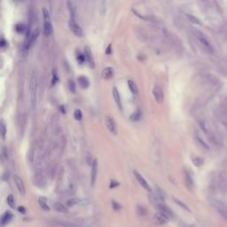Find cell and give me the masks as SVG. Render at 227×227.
Returning <instances> with one entry per match:
<instances>
[{
    "instance_id": "cell-1",
    "label": "cell",
    "mask_w": 227,
    "mask_h": 227,
    "mask_svg": "<svg viewBox=\"0 0 227 227\" xmlns=\"http://www.w3.org/2000/svg\"><path fill=\"white\" fill-rule=\"evenodd\" d=\"M29 104L31 110H35L37 101V78L35 73H33L29 79Z\"/></svg>"
},
{
    "instance_id": "cell-2",
    "label": "cell",
    "mask_w": 227,
    "mask_h": 227,
    "mask_svg": "<svg viewBox=\"0 0 227 227\" xmlns=\"http://www.w3.org/2000/svg\"><path fill=\"white\" fill-rule=\"evenodd\" d=\"M195 36L198 40L199 44L201 45V46L208 53H213L215 51L214 47H213L212 44L208 41V39L200 31H196L195 32Z\"/></svg>"
},
{
    "instance_id": "cell-3",
    "label": "cell",
    "mask_w": 227,
    "mask_h": 227,
    "mask_svg": "<svg viewBox=\"0 0 227 227\" xmlns=\"http://www.w3.org/2000/svg\"><path fill=\"white\" fill-rule=\"evenodd\" d=\"M199 124H200V127H201L202 130L203 131L204 133V135L207 137V139L212 142V143H217V139H216V136L214 134V132L212 131L210 126L208 125V123H207L206 120L204 119H202V120H200V122H199Z\"/></svg>"
},
{
    "instance_id": "cell-4",
    "label": "cell",
    "mask_w": 227,
    "mask_h": 227,
    "mask_svg": "<svg viewBox=\"0 0 227 227\" xmlns=\"http://www.w3.org/2000/svg\"><path fill=\"white\" fill-rule=\"evenodd\" d=\"M43 16H44V34L45 36H50L52 34L53 29L50 20V14L45 8L43 9Z\"/></svg>"
},
{
    "instance_id": "cell-5",
    "label": "cell",
    "mask_w": 227,
    "mask_h": 227,
    "mask_svg": "<svg viewBox=\"0 0 227 227\" xmlns=\"http://www.w3.org/2000/svg\"><path fill=\"white\" fill-rule=\"evenodd\" d=\"M153 219H154V222L155 224H157V225H164V224H166L169 222V217L168 215H166L165 213H163L162 211H159V212L155 213Z\"/></svg>"
},
{
    "instance_id": "cell-6",
    "label": "cell",
    "mask_w": 227,
    "mask_h": 227,
    "mask_svg": "<svg viewBox=\"0 0 227 227\" xmlns=\"http://www.w3.org/2000/svg\"><path fill=\"white\" fill-rule=\"evenodd\" d=\"M105 121H106V125L109 130V131L112 134L116 135L117 134V126H116V123H115V120L114 119V117L111 115H106Z\"/></svg>"
},
{
    "instance_id": "cell-7",
    "label": "cell",
    "mask_w": 227,
    "mask_h": 227,
    "mask_svg": "<svg viewBox=\"0 0 227 227\" xmlns=\"http://www.w3.org/2000/svg\"><path fill=\"white\" fill-rule=\"evenodd\" d=\"M69 28L71 29V31L73 32V34L76 36H83V29L80 27L77 22L75 21V18H71L69 20Z\"/></svg>"
},
{
    "instance_id": "cell-8",
    "label": "cell",
    "mask_w": 227,
    "mask_h": 227,
    "mask_svg": "<svg viewBox=\"0 0 227 227\" xmlns=\"http://www.w3.org/2000/svg\"><path fill=\"white\" fill-rule=\"evenodd\" d=\"M153 95L154 99L157 103L162 104L164 100V93L163 91V89L159 85H155L153 89Z\"/></svg>"
},
{
    "instance_id": "cell-9",
    "label": "cell",
    "mask_w": 227,
    "mask_h": 227,
    "mask_svg": "<svg viewBox=\"0 0 227 227\" xmlns=\"http://www.w3.org/2000/svg\"><path fill=\"white\" fill-rule=\"evenodd\" d=\"M214 206H215V208L217 210V212L219 214L225 219L227 220V206L222 202H218L217 201L215 203H214Z\"/></svg>"
},
{
    "instance_id": "cell-10",
    "label": "cell",
    "mask_w": 227,
    "mask_h": 227,
    "mask_svg": "<svg viewBox=\"0 0 227 227\" xmlns=\"http://www.w3.org/2000/svg\"><path fill=\"white\" fill-rule=\"evenodd\" d=\"M98 174V160L94 159L91 163V184L94 185Z\"/></svg>"
},
{
    "instance_id": "cell-11",
    "label": "cell",
    "mask_w": 227,
    "mask_h": 227,
    "mask_svg": "<svg viewBox=\"0 0 227 227\" xmlns=\"http://www.w3.org/2000/svg\"><path fill=\"white\" fill-rule=\"evenodd\" d=\"M13 181H14L15 184H16V187L19 191V193H21V195H25V193H26V190H25V185H24V183L22 181V179L17 176V175H14L13 176Z\"/></svg>"
},
{
    "instance_id": "cell-12",
    "label": "cell",
    "mask_w": 227,
    "mask_h": 227,
    "mask_svg": "<svg viewBox=\"0 0 227 227\" xmlns=\"http://www.w3.org/2000/svg\"><path fill=\"white\" fill-rule=\"evenodd\" d=\"M134 176H135V178H137V180H138V182L139 183V184L142 186L143 188H145L146 191H151V187H150V185L148 184V183L145 181V179L139 174V172H137V171H134Z\"/></svg>"
},
{
    "instance_id": "cell-13",
    "label": "cell",
    "mask_w": 227,
    "mask_h": 227,
    "mask_svg": "<svg viewBox=\"0 0 227 227\" xmlns=\"http://www.w3.org/2000/svg\"><path fill=\"white\" fill-rule=\"evenodd\" d=\"M88 203V201L85 199H81V198H73L67 202V205L69 207H73L75 205H85Z\"/></svg>"
},
{
    "instance_id": "cell-14",
    "label": "cell",
    "mask_w": 227,
    "mask_h": 227,
    "mask_svg": "<svg viewBox=\"0 0 227 227\" xmlns=\"http://www.w3.org/2000/svg\"><path fill=\"white\" fill-rule=\"evenodd\" d=\"M84 56H85V60L87 61L90 68H94V60H93L92 53L89 47H85L84 49Z\"/></svg>"
},
{
    "instance_id": "cell-15",
    "label": "cell",
    "mask_w": 227,
    "mask_h": 227,
    "mask_svg": "<svg viewBox=\"0 0 227 227\" xmlns=\"http://www.w3.org/2000/svg\"><path fill=\"white\" fill-rule=\"evenodd\" d=\"M195 139H196V141L198 142V144L201 145L202 148H204V149H206V150H209V145H208V144L207 143L206 139H205L201 134H200V133H196V134H195Z\"/></svg>"
},
{
    "instance_id": "cell-16",
    "label": "cell",
    "mask_w": 227,
    "mask_h": 227,
    "mask_svg": "<svg viewBox=\"0 0 227 227\" xmlns=\"http://www.w3.org/2000/svg\"><path fill=\"white\" fill-rule=\"evenodd\" d=\"M68 7H69V13H70V17L75 18V13H76L75 0H68Z\"/></svg>"
},
{
    "instance_id": "cell-17",
    "label": "cell",
    "mask_w": 227,
    "mask_h": 227,
    "mask_svg": "<svg viewBox=\"0 0 227 227\" xmlns=\"http://www.w3.org/2000/svg\"><path fill=\"white\" fill-rule=\"evenodd\" d=\"M57 224L61 227H90L87 224H76V223H71V222H58Z\"/></svg>"
},
{
    "instance_id": "cell-18",
    "label": "cell",
    "mask_w": 227,
    "mask_h": 227,
    "mask_svg": "<svg viewBox=\"0 0 227 227\" xmlns=\"http://www.w3.org/2000/svg\"><path fill=\"white\" fill-rule=\"evenodd\" d=\"M12 214L10 212V211H5L4 214L2 215L1 217V225L2 226H5V224H9L10 221L12 220Z\"/></svg>"
},
{
    "instance_id": "cell-19",
    "label": "cell",
    "mask_w": 227,
    "mask_h": 227,
    "mask_svg": "<svg viewBox=\"0 0 227 227\" xmlns=\"http://www.w3.org/2000/svg\"><path fill=\"white\" fill-rule=\"evenodd\" d=\"M112 92H113V97H114V99L116 103V105L118 106V108L120 109H122V102H121V97H120V94H119V91L117 90L116 87H114L113 90H112Z\"/></svg>"
},
{
    "instance_id": "cell-20",
    "label": "cell",
    "mask_w": 227,
    "mask_h": 227,
    "mask_svg": "<svg viewBox=\"0 0 227 227\" xmlns=\"http://www.w3.org/2000/svg\"><path fill=\"white\" fill-rule=\"evenodd\" d=\"M114 76V69L111 67H108L103 69L102 71V77L104 79H111Z\"/></svg>"
},
{
    "instance_id": "cell-21",
    "label": "cell",
    "mask_w": 227,
    "mask_h": 227,
    "mask_svg": "<svg viewBox=\"0 0 227 227\" xmlns=\"http://www.w3.org/2000/svg\"><path fill=\"white\" fill-rule=\"evenodd\" d=\"M77 81H78V84H80V86H81L83 89H87L90 85V81L86 76H84V75L79 76Z\"/></svg>"
},
{
    "instance_id": "cell-22",
    "label": "cell",
    "mask_w": 227,
    "mask_h": 227,
    "mask_svg": "<svg viewBox=\"0 0 227 227\" xmlns=\"http://www.w3.org/2000/svg\"><path fill=\"white\" fill-rule=\"evenodd\" d=\"M156 206H157V208L160 209V211H162V212L165 213V214L168 215L169 217H172V216H173L172 211H171V210H170V209H169L166 205H164L163 202V203H159V204H157Z\"/></svg>"
},
{
    "instance_id": "cell-23",
    "label": "cell",
    "mask_w": 227,
    "mask_h": 227,
    "mask_svg": "<svg viewBox=\"0 0 227 227\" xmlns=\"http://www.w3.org/2000/svg\"><path fill=\"white\" fill-rule=\"evenodd\" d=\"M38 202H39L40 207H41L44 210H45V211H49V210H50V207H49L48 204H47V200H46V198H45V197H40L39 200H38Z\"/></svg>"
},
{
    "instance_id": "cell-24",
    "label": "cell",
    "mask_w": 227,
    "mask_h": 227,
    "mask_svg": "<svg viewBox=\"0 0 227 227\" xmlns=\"http://www.w3.org/2000/svg\"><path fill=\"white\" fill-rule=\"evenodd\" d=\"M53 208H54V209L58 212H60V213H66V212H68V208H67L63 204L60 203V202H56L53 204Z\"/></svg>"
},
{
    "instance_id": "cell-25",
    "label": "cell",
    "mask_w": 227,
    "mask_h": 227,
    "mask_svg": "<svg viewBox=\"0 0 227 227\" xmlns=\"http://www.w3.org/2000/svg\"><path fill=\"white\" fill-rule=\"evenodd\" d=\"M128 86L130 90V91L133 93V94H138V92H139V90H138V87L136 85V84L131 81V80H129L128 81Z\"/></svg>"
},
{
    "instance_id": "cell-26",
    "label": "cell",
    "mask_w": 227,
    "mask_h": 227,
    "mask_svg": "<svg viewBox=\"0 0 227 227\" xmlns=\"http://www.w3.org/2000/svg\"><path fill=\"white\" fill-rule=\"evenodd\" d=\"M0 130H1L2 139H5V135H6V132H7V130H6V126H5V123L3 119H1V121H0Z\"/></svg>"
},
{
    "instance_id": "cell-27",
    "label": "cell",
    "mask_w": 227,
    "mask_h": 227,
    "mask_svg": "<svg viewBox=\"0 0 227 227\" xmlns=\"http://www.w3.org/2000/svg\"><path fill=\"white\" fill-rule=\"evenodd\" d=\"M1 157L3 161H7L9 159V153H8V149L5 147V146H3L2 150H1Z\"/></svg>"
},
{
    "instance_id": "cell-28",
    "label": "cell",
    "mask_w": 227,
    "mask_h": 227,
    "mask_svg": "<svg viewBox=\"0 0 227 227\" xmlns=\"http://www.w3.org/2000/svg\"><path fill=\"white\" fill-rule=\"evenodd\" d=\"M6 202H7V204L9 205L10 208H14V207H15V201H14V198H13L12 194H9V196L7 197Z\"/></svg>"
},
{
    "instance_id": "cell-29",
    "label": "cell",
    "mask_w": 227,
    "mask_h": 227,
    "mask_svg": "<svg viewBox=\"0 0 227 227\" xmlns=\"http://www.w3.org/2000/svg\"><path fill=\"white\" fill-rule=\"evenodd\" d=\"M186 17L187 19L192 22V23H194V24H197V25H202V21H200L198 18L194 17L193 15H191V14H186Z\"/></svg>"
},
{
    "instance_id": "cell-30",
    "label": "cell",
    "mask_w": 227,
    "mask_h": 227,
    "mask_svg": "<svg viewBox=\"0 0 227 227\" xmlns=\"http://www.w3.org/2000/svg\"><path fill=\"white\" fill-rule=\"evenodd\" d=\"M74 117L76 121H81L82 118H83V114H82V111L80 109H75V112H74Z\"/></svg>"
},
{
    "instance_id": "cell-31",
    "label": "cell",
    "mask_w": 227,
    "mask_h": 227,
    "mask_svg": "<svg viewBox=\"0 0 227 227\" xmlns=\"http://www.w3.org/2000/svg\"><path fill=\"white\" fill-rule=\"evenodd\" d=\"M193 163L195 166L197 167H201L202 164H203V160L202 158H200V157H194L193 159Z\"/></svg>"
},
{
    "instance_id": "cell-32",
    "label": "cell",
    "mask_w": 227,
    "mask_h": 227,
    "mask_svg": "<svg viewBox=\"0 0 227 227\" xmlns=\"http://www.w3.org/2000/svg\"><path fill=\"white\" fill-rule=\"evenodd\" d=\"M15 29L18 33H23L26 30V26L22 23H19L15 26Z\"/></svg>"
},
{
    "instance_id": "cell-33",
    "label": "cell",
    "mask_w": 227,
    "mask_h": 227,
    "mask_svg": "<svg viewBox=\"0 0 227 227\" xmlns=\"http://www.w3.org/2000/svg\"><path fill=\"white\" fill-rule=\"evenodd\" d=\"M140 118H141L140 111H137L136 113H134L133 115H130V120H132V121H139Z\"/></svg>"
},
{
    "instance_id": "cell-34",
    "label": "cell",
    "mask_w": 227,
    "mask_h": 227,
    "mask_svg": "<svg viewBox=\"0 0 227 227\" xmlns=\"http://www.w3.org/2000/svg\"><path fill=\"white\" fill-rule=\"evenodd\" d=\"M69 88L71 92H73V93L75 92V85L74 81H72V80H69Z\"/></svg>"
},
{
    "instance_id": "cell-35",
    "label": "cell",
    "mask_w": 227,
    "mask_h": 227,
    "mask_svg": "<svg viewBox=\"0 0 227 227\" xmlns=\"http://www.w3.org/2000/svg\"><path fill=\"white\" fill-rule=\"evenodd\" d=\"M175 200V202H176V203L177 204H178L179 206H181L183 208H184L185 210H187V211H189V208H188V207L186 206L185 204H184V203H182V202H180V201H178V200H177V199H174Z\"/></svg>"
},
{
    "instance_id": "cell-36",
    "label": "cell",
    "mask_w": 227,
    "mask_h": 227,
    "mask_svg": "<svg viewBox=\"0 0 227 227\" xmlns=\"http://www.w3.org/2000/svg\"><path fill=\"white\" fill-rule=\"evenodd\" d=\"M77 60L80 62V63H83L84 60H85V56L81 54V53H79V55H77Z\"/></svg>"
},
{
    "instance_id": "cell-37",
    "label": "cell",
    "mask_w": 227,
    "mask_h": 227,
    "mask_svg": "<svg viewBox=\"0 0 227 227\" xmlns=\"http://www.w3.org/2000/svg\"><path fill=\"white\" fill-rule=\"evenodd\" d=\"M112 206H113L114 209H115V210H119L120 208H121V205L118 204V202H116L115 201L112 202Z\"/></svg>"
},
{
    "instance_id": "cell-38",
    "label": "cell",
    "mask_w": 227,
    "mask_h": 227,
    "mask_svg": "<svg viewBox=\"0 0 227 227\" xmlns=\"http://www.w3.org/2000/svg\"><path fill=\"white\" fill-rule=\"evenodd\" d=\"M119 185V183L115 180H111V183H110V188H115L116 186Z\"/></svg>"
},
{
    "instance_id": "cell-39",
    "label": "cell",
    "mask_w": 227,
    "mask_h": 227,
    "mask_svg": "<svg viewBox=\"0 0 227 227\" xmlns=\"http://www.w3.org/2000/svg\"><path fill=\"white\" fill-rule=\"evenodd\" d=\"M18 211L22 213V214H25V213H26V208L24 207H19L18 208Z\"/></svg>"
},
{
    "instance_id": "cell-40",
    "label": "cell",
    "mask_w": 227,
    "mask_h": 227,
    "mask_svg": "<svg viewBox=\"0 0 227 227\" xmlns=\"http://www.w3.org/2000/svg\"><path fill=\"white\" fill-rule=\"evenodd\" d=\"M106 54H111V45H109L108 47L106 48Z\"/></svg>"
}]
</instances>
